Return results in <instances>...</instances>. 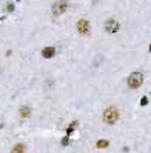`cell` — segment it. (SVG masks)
Returning a JSON list of instances; mask_svg holds the SVG:
<instances>
[{
  "instance_id": "obj_1",
  "label": "cell",
  "mask_w": 151,
  "mask_h": 153,
  "mask_svg": "<svg viewBox=\"0 0 151 153\" xmlns=\"http://www.w3.org/2000/svg\"><path fill=\"white\" fill-rule=\"evenodd\" d=\"M119 119H120V112H119L117 108L110 106V108H107V109L104 111V122H105V124L113 125V124H116Z\"/></svg>"
},
{
  "instance_id": "obj_8",
  "label": "cell",
  "mask_w": 151,
  "mask_h": 153,
  "mask_svg": "<svg viewBox=\"0 0 151 153\" xmlns=\"http://www.w3.org/2000/svg\"><path fill=\"white\" fill-rule=\"evenodd\" d=\"M24 152H25L24 144L18 143V144H15V146H13V149H12V152H10V153H24Z\"/></svg>"
},
{
  "instance_id": "obj_7",
  "label": "cell",
  "mask_w": 151,
  "mask_h": 153,
  "mask_svg": "<svg viewBox=\"0 0 151 153\" xmlns=\"http://www.w3.org/2000/svg\"><path fill=\"white\" fill-rule=\"evenodd\" d=\"M19 115H21V118L27 119V118H30V115H31V109H30L28 106H24V108L19 109Z\"/></svg>"
},
{
  "instance_id": "obj_6",
  "label": "cell",
  "mask_w": 151,
  "mask_h": 153,
  "mask_svg": "<svg viewBox=\"0 0 151 153\" xmlns=\"http://www.w3.org/2000/svg\"><path fill=\"white\" fill-rule=\"evenodd\" d=\"M55 55H56V49H55V47H44V49L42 50V56H43L44 59H52Z\"/></svg>"
},
{
  "instance_id": "obj_12",
  "label": "cell",
  "mask_w": 151,
  "mask_h": 153,
  "mask_svg": "<svg viewBox=\"0 0 151 153\" xmlns=\"http://www.w3.org/2000/svg\"><path fill=\"white\" fill-rule=\"evenodd\" d=\"M139 105H141V106H147V105H148V97H147V96H144V97L141 99Z\"/></svg>"
},
{
  "instance_id": "obj_4",
  "label": "cell",
  "mask_w": 151,
  "mask_h": 153,
  "mask_svg": "<svg viewBox=\"0 0 151 153\" xmlns=\"http://www.w3.org/2000/svg\"><path fill=\"white\" fill-rule=\"evenodd\" d=\"M104 28H105V31H107L108 34H116V32L120 31L122 25H120V22H117L116 19H107L105 24H104Z\"/></svg>"
},
{
  "instance_id": "obj_14",
  "label": "cell",
  "mask_w": 151,
  "mask_h": 153,
  "mask_svg": "<svg viewBox=\"0 0 151 153\" xmlns=\"http://www.w3.org/2000/svg\"><path fill=\"white\" fill-rule=\"evenodd\" d=\"M16 1H21V0H16Z\"/></svg>"
},
{
  "instance_id": "obj_2",
  "label": "cell",
  "mask_w": 151,
  "mask_h": 153,
  "mask_svg": "<svg viewBox=\"0 0 151 153\" xmlns=\"http://www.w3.org/2000/svg\"><path fill=\"white\" fill-rule=\"evenodd\" d=\"M144 84V74L142 72H133L128 78V85L129 88H139Z\"/></svg>"
},
{
  "instance_id": "obj_5",
  "label": "cell",
  "mask_w": 151,
  "mask_h": 153,
  "mask_svg": "<svg viewBox=\"0 0 151 153\" xmlns=\"http://www.w3.org/2000/svg\"><path fill=\"white\" fill-rule=\"evenodd\" d=\"M77 31H79L82 35H88V34L90 32V24H89V21L80 19V21L77 22Z\"/></svg>"
},
{
  "instance_id": "obj_9",
  "label": "cell",
  "mask_w": 151,
  "mask_h": 153,
  "mask_svg": "<svg viewBox=\"0 0 151 153\" xmlns=\"http://www.w3.org/2000/svg\"><path fill=\"white\" fill-rule=\"evenodd\" d=\"M108 146H110V142L108 140H98V143H96V147L98 149H105Z\"/></svg>"
},
{
  "instance_id": "obj_10",
  "label": "cell",
  "mask_w": 151,
  "mask_h": 153,
  "mask_svg": "<svg viewBox=\"0 0 151 153\" xmlns=\"http://www.w3.org/2000/svg\"><path fill=\"white\" fill-rule=\"evenodd\" d=\"M79 124H77V121H73L70 125H68V128H67V136L70 137V134H73V131H74V128L77 127Z\"/></svg>"
},
{
  "instance_id": "obj_13",
  "label": "cell",
  "mask_w": 151,
  "mask_h": 153,
  "mask_svg": "<svg viewBox=\"0 0 151 153\" xmlns=\"http://www.w3.org/2000/svg\"><path fill=\"white\" fill-rule=\"evenodd\" d=\"M6 9H7V12H13L15 10V4L13 3H7L6 4Z\"/></svg>"
},
{
  "instance_id": "obj_3",
  "label": "cell",
  "mask_w": 151,
  "mask_h": 153,
  "mask_svg": "<svg viewBox=\"0 0 151 153\" xmlns=\"http://www.w3.org/2000/svg\"><path fill=\"white\" fill-rule=\"evenodd\" d=\"M67 9H68V0H58L52 4V13L55 16H59V15L65 13Z\"/></svg>"
},
{
  "instance_id": "obj_11",
  "label": "cell",
  "mask_w": 151,
  "mask_h": 153,
  "mask_svg": "<svg viewBox=\"0 0 151 153\" xmlns=\"http://www.w3.org/2000/svg\"><path fill=\"white\" fill-rule=\"evenodd\" d=\"M61 144H62V146H68V144H70V137L65 136V137L61 140Z\"/></svg>"
}]
</instances>
